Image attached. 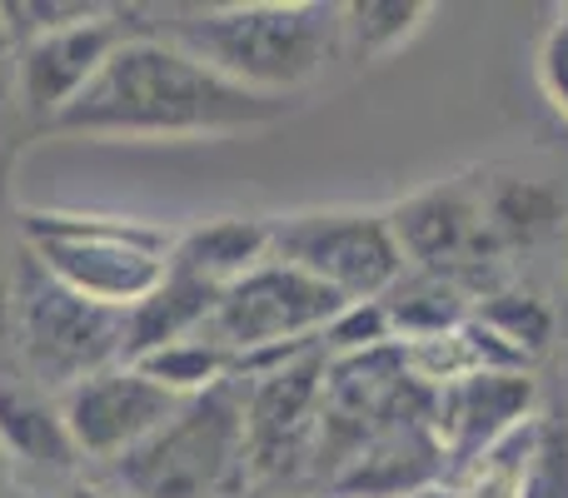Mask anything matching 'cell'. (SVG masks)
<instances>
[{
    "label": "cell",
    "instance_id": "obj_1",
    "mask_svg": "<svg viewBox=\"0 0 568 498\" xmlns=\"http://www.w3.org/2000/svg\"><path fill=\"white\" fill-rule=\"evenodd\" d=\"M284 115L290 100L235 85L155 30H130L45 130L75 140H205L275 125Z\"/></svg>",
    "mask_w": 568,
    "mask_h": 498
},
{
    "label": "cell",
    "instance_id": "obj_2",
    "mask_svg": "<svg viewBox=\"0 0 568 498\" xmlns=\"http://www.w3.org/2000/svg\"><path fill=\"white\" fill-rule=\"evenodd\" d=\"M165 40L255 95L290 100L294 90L314 85L324 65L339 55V6H320V0L205 6L170 20Z\"/></svg>",
    "mask_w": 568,
    "mask_h": 498
},
{
    "label": "cell",
    "instance_id": "obj_3",
    "mask_svg": "<svg viewBox=\"0 0 568 498\" xmlns=\"http://www.w3.org/2000/svg\"><path fill=\"white\" fill-rule=\"evenodd\" d=\"M16 240L26 254L80 299L105 309H135L160 289L175 235L125 215H75V210H20Z\"/></svg>",
    "mask_w": 568,
    "mask_h": 498
},
{
    "label": "cell",
    "instance_id": "obj_4",
    "mask_svg": "<svg viewBox=\"0 0 568 498\" xmlns=\"http://www.w3.org/2000/svg\"><path fill=\"white\" fill-rule=\"evenodd\" d=\"M16 369L45 394H65L90 374L125 364V309H105L55 284L16 240V304H10Z\"/></svg>",
    "mask_w": 568,
    "mask_h": 498
},
{
    "label": "cell",
    "instance_id": "obj_5",
    "mask_svg": "<svg viewBox=\"0 0 568 498\" xmlns=\"http://www.w3.org/2000/svg\"><path fill=\"white\" fill-rule=\"evenodd\" d=\"M245 384L230 379L185 399L155 439L125 454L110 474L130 498H225L245 479Z\"/></svg>",
    "mask_w": 568,
    "mask_h": 498
},
{
    "label": "cell",
    "instance_id": "obj_6",
    "mask_svg": "<svg viewBox=\"0 0 568 498\" xmlns=\"http://www.w3.org/2000/svg\"><path fill=\"white\" fill-rule=\"evenodd\" d=\"M270 260L320 280L344 304L384 299L409 270L384 210H304L270 220Z\"/></svg>",
    "mask_w": 568,
    "mask_h": 498
},
{
    "label": "cell",
    "instance_id": "obj_7",
    "mask_svg": "<svg viewBox=\"0 0 568 498\" xmlns=\"http://www.w3.org/2000/svg\"><path fill=\"white\" fill-rule=\"evenodd\" d=\"M339 309L344 299L334 289H324L320 280H310V274L290 270L280 260H265L255 274H245L240 284H230L220 294V309L205 334L240 364L250 354L320 344Z\"/></svg>",
    "mask_w": 568,
    "mask_h": 498
},
{
    "label": "cell",
    "instance_id": "obj_8",
    "mask_svg": "<svg viewBox=\"0 0 568 498\" xmlns=\"http://www.w3.org/2000/svg\"><path fill=\"white\" fill-rule=\"evenodd\" d=\"M180 404L185 399L145 379L135 364H110V369L90 374V379L70 384L60 394V419H65L80 464H110L115 469L125 454H135L140 444H150L175 419Z\"/></svg>",
    "mask_w": 568,
    "mask_h": 498
},
{
    "label": "cell",
    "instance_id": "obj_9",
    "mask_svg": "<svg viewBox=\"0 0 568 498\" xmlns=\"http://www.w3.org/2000/svg\"><path fill=\"white\" fill-rule=\"evenodd\" d=\"M384 215H389L394 245L409 270L449 274L454 284H464L474 270H484V260H499L474 180H439ZM464 294H469V284H464Z\"/></svg>",
    "mask_w": 568,
    "mask_h": 498
},
{
    "label": "cell",
    "instance_id": "obj_10",
    "mask_svg": "<svg viewBox=\"0 0 568 498\" xmlns=\"http://www.w3.org/2000/svg\"><path fill=\"white\" fill-rule=\"evenodd\" d=\"M130 35L120 10H90L85 20H70L60 30L30 35L16 45V95L36 125H50L80 90L95 80L110 50Z\"/></svg>",
    "mask_w": 568,
    "mask_h": 498
},
{
    "label": "cell",
    "instance_id": "obj_11",
    "mask_svg": "<svg viewBox=\"0 0 568 498\" xmlns=\"http://www.w3.org/2000/svg\"><path fill=\"white\" fill-rule=\"evenodd\" d=\"M534 399H539V384L529 374L504 369H479L434 389V439H439L449 474L479 459L484 449H494L519 424H529Z\"/></svg>",
    "mask_w": 568,
    "mask_h": 498
},
{
    "label": "cell",
    "instance_id": "obj_12",
    "mask_svg": "<svg viewBox=\"0 0 568 498\" xmlns=\"http://www.w3.org/2000/svg\"><path fill=\"white\" fill-rule=\"evenodd\" d=\"M0 454L10 474H36V479L80 474V454L60 419V399L30 384L20 369H0Z\"/></svg>",
    "mask_w": 568,
    "mask_h": 498
},
{
    "label": "cell",
    "instance_id": "obj_13",
    "mask_svg": "<svg viewBox=\"0 0 568 498\" xmlns=\"http://www.w3.org/2000/svg\"><path fill=\"white\" fill-rule=\"evenodd\" d=\"M270 260V220L255 215H215L205 225H190L170 245V270L190 274V280L210 284V289H230L245 274H255Z\"/></svg>",
    "mask_w": 568,
    "mask_h": 498
},
{
    "label": "cell",
    "instance_id": "obj_14",
    "mask_svg": "<svg viewBox=\"0 0 568 498\" xmlns=\"http://www.w3.org/2000/svg\"><path fill=\"white\" fill-rule=\"evenodd\" d=\"M220 294L225 289H210V284L190 280V274L165 270L160 289L145 294L135 309H125V364H140L150 354L170 349V344L205 334L220 309Z\"/></svg>",
    "mask_w": 568,
    "mask_h": 498
},
{
    "label": "cell",
    "instance_id": "obj_15",
    "mask_svg": "<svg viewBox=\"0 0 568 498\" xmlns=\"http://www.w3.org/2000/svg\"><path fill=\"white\" fill-rule=\"evenodd\" d=\"M479 200H484V225H489V240L499 254L544 245L549 235H559L568 215L559 190L544 185V180H519V175L484 180Z\"/></svg>",
    "mask_w": 568,
    "mask_h": 498
},
{
    "label": "cell",
    "instance_id": "obj_16",
    "mask_svg": "<svg viewBox=\"0 0 568 498\" xmlns=\"http://www.w3.org/2000/svg\"><path fill=\"white\" fill-rule=\"evenodd\" d=\"M474 294H464V284H454L449 274L429 270H404L394 280V289L384 294V309L394 324V344H424L454 334L474 314Z\"/></svg>",
    "mask_w": 568,
    "mask_h": 498
},
{
    "label": "cell",
    "instance_id": "obj_17",
    "mask_svg": "<svg viewBox=\"0 0 568 498\" xmlns=\"http://www.w3.org/2000/svg\"><path fill=\"white\" fill-rule=\"evenodd\" d=\"M534 444H539V419L519 424L514 434H504L494 449H484L479 459H469L464 469H454L449 494L454 498H524V479L534 464Z\"/></svg>",
    "mask_w": 568,
    "mask_h": 498
},
{
    "label": "cell",
    "instance_id": "obj_18",
    "mask_svg": "<svg viewBox=\"0 0 568 498\" xmlns=\"http://www.w3.org/2000/svg\"><path fill=\"white\" fill-rule=\"evenodd\" d=\"M429 20L424 0H354L339 6V50L359 60H384Z\"/></svg>",
    "mask_w": 568,
    "mask_h": 498
},
{
    "label": "cell",
    "instance_id": "obj_19",
    "mask_svg": "<svg viewBox=\"0 0 568 498\" xmlns=\"http://www.w3.org/2000/svg\"><path fill=\"white\" fill-rule=\"evenodd\" d=\"M135 369L145 374V379H155L160 389H170L175 399H200V394L230 384L235 359H230V354L220 349L210 334H195V339H180V344H170V349L140 359Z\"/></svg>",
    "mask_w": 568,
    "mask_h": 498
},
{
    "label": "cell",
    "instance_id": "obj_20",
    "mask_svg": "<svg viewBox=\"0 0 568 498\" xmlns=\"http://www.w3.org/2000/svg\"><path fill=\"white\" fill-rule=\"evenodd\" d=\"M474 319L489 324L504 344L524 354V359H539L554 344V309L529 289H489L479 304H474Z\"/></svg>",
    "mask_w": 568,
    "mask_h": 498
},
{
    "label": "cell",
    "instance_id": "obj_21",
    "mask_svg": "<svg viewBox=\"0 0 568 498\" xmlns=\"http://www.w3.org/2000/svg\"><path fill=\"white\" fill-rule=\"evenodd\" d=\"M320 344H324V354H329V359H354V354H369V349L394 344V324H389L384 299L344 304V309L334 314V324L324 329Z\"/></svg>",
    "mask_w": 568,
    "mask_h": 498
},
{
    "label": "cell",
    "instance_id": "obj_22",
    "mask_svg": "<svg viewBox=\"0 0 568 498\" xmlns=\"http://www.w3.org/2000/svg\"><path fill=\"white\" fill-rule=\"evenodd\" d=\"M524 498H568V429L549 419H539V444H534Z\"/></svg>",
    "mask_w": 568,
    "mask_h": 498
},
{
    "label": "cell",
    "instance_id": "obj_23",
    "mask_svg": "<svg viewBox=\"0 0 568 498\" xmlns=\"http://www.w3.org/2000/svg\"><path fill=\"white\" fill-rule=\"evenodd\" d=\"M534 70H539V90L544 100L554 105V115L568 125V10H559V20H554L549 30H544L539 40V60H534Z\"/></svg>",
    "mask_w": 568,
    "mask_h": 498
},
{
    "label": "cell",
    "instance_id": "obj_24",
    "mask_svg": "<svg viewBox=\"0 0 568 498\" xmlns=\"http://www.w3.org/2000/svg\"><path fill=\"white\" fill-rule=\"evenodd\" d=\"M10 304H16V240L0 235V354L10 349Z\"/></svg>",
    "mask_w": 568,
    "mask_h": 498
},
{
    "label": "cell",
    "instance_id": "obj_25",
    "mask_svg": "<svg viewBox=\"0 0 568 498\" xmlns=\"http://www.w3.org/2000/svg\"><path fill=\"white\" fill-rule=\"evenodd\" d=\"M60 498H115V494H110V489H100V484L70 479V484H65V494H60Z\"/></svg>",
    "mask_w": 568,
    "mask_h": 498
},
{
    "label": "cell",
    "instance_id": "obj_26",
    "mask_svg": "<svg viewBox=\"0 0 568 498\" xmlns=\"http://www.w3.org/2000/svg\"><path fill=\"white\" fill-rule=\"evenodd\" d=\"M404 498H454L449 484H434V489H419V494H404Z\"/></svg>",
    "mask_w": 568,
    "mask_h": 498
},
{
    "label": "cell",
    "instance_id": "obj_27",
    "mask_svg": "<svg viewBox=\"0 0 568 498\" xmlns=\"http://www.w3.org/2000/svg\"><path fill=\"white\" fill-rule=\"evenodd\" d=\"M0 479H6V484H10V464H6V454H0Z\"/></svg>",
    "mask_w": 568,
    "mask_h": 498
},
{
    "label": "cell",
    "instance_id": "obj_28",
    "mask_svg": "<svg viewBox=\"0 0 568 498\" xmlns=\"http://www.w3.org/2000/svg\"><path fill=\"white\" fill-rule=\"evenodd\" d=\"M0 498H10V484L6 479H0Z\"/></svg>",
    "mask_w": 568,
    "mask_h": 498
},
{
    "label": "cell",
    "instance_id": "obj_29",
    "mask_svg": "<svg viewBox=\"0 0 568 498\" xmlns=\"http://www.w3.org/2000/svg\"><path fill=\"white\" fill-rule=\"evenodd\" d=\"M30 498H55V494H45V489H40V494H30Z\"/></svg>",
    "mask_w": 568,
    "mask_h": 498
}]
</instances>
